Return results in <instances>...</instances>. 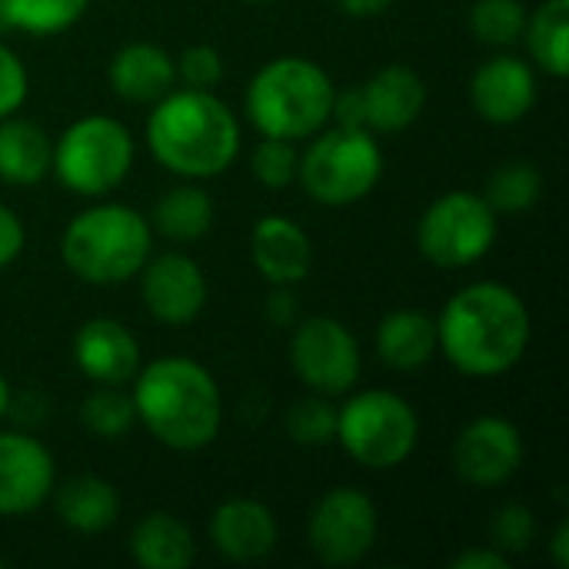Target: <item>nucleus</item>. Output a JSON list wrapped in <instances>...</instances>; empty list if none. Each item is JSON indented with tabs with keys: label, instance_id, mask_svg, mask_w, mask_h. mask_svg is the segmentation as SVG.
Returning <instances> with one entry per match:
<instances>
[{
	"label": "nucleus",
	"instance_id": "423d86ee",
	"mask_svg": "<svg viewBox=\"0 0 569 569\" xmlns=\"http://www.w3.org/2000/svg\"><path fill=\"white\" fill-rule=\"evenodd\" d=\"M383 177V150L367 127L317 130L300 153L297 180L320 207H350L377 190Z\"/></svg>",
	"mask_w": 569,
	"mask_h": 569
},
{
	"label": "nucleus",
	"instance_id": "2eb2a0df",
	"mask_svg": "<svg viewBox=\"0 0 569 569\" xmlns=\"http://www.w3.org/2000/svg\"><path fill=\"white\" fill-rule=\"evenodd\" d=\"M470 100L487 123L513 127L537 103V73L523 57L500 53L477 67L470 80Z\"/></svg>",
	"mask_w": 569,
	"mask_h": 569
},
{
	"label": "nucleus",
	"instance_id": "20e7f679",
	"mask_svg": "<svg viewBox=\"0 0 569 569\" xmlns=\"http://www.w3.org/2000/svg\"><path fill=\"white\" fill-rule=\"evenodd\" d=\"M153 250V227L123 203H93L80 210L63 237L60 257L67 270L90 287H117L133 280Z\"/></svg>",
	"mask_w": 569,
	"mask_h": 569
},
{
	"label": "nucleus",
	"instance_id": "7ed1b4c3",
	"mask_svg": "<svg viewBox=\"0 0 569 569\" xmlns=\"http://www.w3.org/2000/svg\"><path fill=\"white\" fill-rule=\"evenodd\" d=\"M147 147L183 180L220 177L240 153V120L213 90H170L147 117Z\"/></svg>",
	"mask_w": 569,
	"mask_h": 569
},
{
	"label": "nucleus",
	"instance_id": "f257e3e1",
	"mask_svg": "<svg viewBox=\"0 0 569 569\" xmlns=\"http://www.w3.org/2000/svg\"><path fill=\"white\" fill-rule=\"evenodd\" d=\"M530 310L503 283H470L457 290L437 317V350L453 370L473 380L510 373L530 347Z\"/></svg>",
	"mask_w": 569,
	"mask_h": 569
},
{
	"label": "nucleus",
	"instance_id": "cd10ccee",
	"mask_svg": "<svg viewBox=\"0 0 569 569\" xmlns=\"http://www.w3.org/2000/svg\"><path fill=\"white\" fill-rule=\"evenodd\" d=\"M80 423L100 440H120L137 427V407L133 397L120 387H97L80 403Z\"/></svg>",
	"mask_w": 569,
	"mask_h": 569
},
{
	"label": "nucleus",
	"instance_id": "412c9836",
	"mask_svg": "<svg viewBox=\"0 0 569 569\" xmlns=\"http://www.w3.org/2000/svg\"><path fill=\"white\" fill-rule=\"evenodd\" d=\"M50 497L57 520L73 533H103L120 517V493L103 477H70L67 483L53 487Z\"/></svg>",
	"mask_w": 569,
	"mask_h": 569
},
{
	"label": "nucleus",
	"instance_id": "a878e982",
	"mask_svg": "<svg viewBox=\"0 0 569 569\" xmlns=\"http://www.w3.org/2000/svg\"><path fill=\"white\" fill-rule=\"evenodd\" d=\"M150 227L157 233H163L167 240L193 243V240L207 237V230L213 227V200L197 183L173 187L157 200Z\"/></svg>",
	"mask_w": 569,
	"mask_h": 569
},
{
	"label": "nucleus",
	"instance_id": "e433bc0d",
	"mask_svg": "<svg viewBox=\"0 0 569 569\" xmlns=\"http://www.w3.org/2000/svg\"><path fill=\"white\" fill-rule=\"evenodd\" d=\"M330 117L337 120V127H367V113H363V93H360V87L337 90V93H333Z\"/></svg>",
	"mask_w": 569,
	"mask_h": 569
},
{
	"label": "nucleus",
	"instance_id": "4c0bfd02",
	"mask_svg": "<svg viewBox=\"0 0 569 569\" xmlns=\"http://www.w3.org/2000/svg\"><path fill=\"white\" fill-rule=\"evenodd\" d=\"M453 569H510V557L497 547H473L453 560Z\"/></svg>",
	"mask_w": 569,
	"mask_h": 569
},
{
	"label": "nucleus",
	"instance_id": "c756f323",
	"mask_svg": "<svg viewBox=\"0 0 569 569\" xmlns=\"http://www.w3.org/2000/svg\"><path fill=\"white\" fill-rule=\"evenodd\" d=\"M527 27V7L523 0H477L470 7V30L487 47H513L523 40Z\"/></svg>",
	"mask_w": 569,
	"mask_h": 569
},
{
	"label": "nucleus",
	"instance_id": "37998d69",
	"mask_svg": "<svg viewBox=\"0 0 569 569\" xmlns=\"http://www.w3.org/2000/svg\"><path fill=\"white\" fill-rule=\"evenodd\" d=\"M3 30H13V27H10V13H7V0H0V33H3Z\"/></svg>",
	"mask_w": 569,
	"mask_h": 569
},
{
	"label": "nucleus",
	"instance_id": "5701e85b",
	"mask_svg": "<svg viewBox=\"0 0 569 569\" xmlns=\"http://www.w3.org/2000/svg\"><path fill=\"white\" fill-rule=\"evenodd\" d=\"M377 357L393 370H420L437 357V320L423 310H393L377 323Z\"/></svg>",
	"mask_w": 569,
	"mask_h": 569
},
{
	"label": "nucleus",
	"instance_id": "ddd939ff",
	"mask_svg": "<svg viewBox=\"0 0 569 569\" xmlns=\"http://www.w3.org/2000/svg\"><path fill=\"white\" fill-rule=\"evenodd\" d=\"M140 277V297L153 320L167 327L193 323L207 307V277L200 263L187 253H160L147 257Z\"/></svg>",
	"mask_w": 569,
	"mask_h": 569
},
{
	"label": "nucleus",
	"instance_id": "a211bd4d",
	"mask_svg": "<svg viewBox=\"0 0 569 569\" xmlns=\"http://www.w3.org/2000/svg\"><path fill=\"white\" fill-rule=\"evenodd\" d=\"M250 257L270 287H297L310 273L313 243L297 220L270 213L250 233Z\"/></svg>",
	"mask_w": 569,
	"mask_h": 569
},
{
	"label": "nucleus",
	"instance_id": "aec40b11",
	"mask_svg": "<svg viewBox=\"0 0 569 569\" xmlns=\"http://www.w3.org/2000/svg\"><path fill=\"white\" fill-rule=\"evenodd\" d=\"M107 80L110 90L130 103H157L177 87V60L163 47L137 40L113 53Z\"/></svg>",
	"mask_w": 569,
	"mask_h": 569
},
{
	"label": "nucleus",
	"instance_id": "393cba45",
	"mask_svg": "<svg viewBox=\"0 0 569 569\" xmlns=\"http://www.w3.org/2000/svg\"><path fill=\"white\" fill-rule=\"evenodd\" d=\"M523 40L543 73L557 80L569 77V0H543L527 13Z\"/></svg>",
	"mask_w": 569,
	"mask_h": 569
},
{
	"label": "nucleus",
	"instance_id": "f8f14e48",
	"mask_svg": "<svg viewBox=\"0 0 569 569\" xmlns=\"http://www.w3.org/2000/svg\"><path fill=\"white\" fill-rule=\"evenodd\" d=\"M523 467V433L503 417H477L453 440V470L477 490L510 483Z\"/></svg>",
	"mask_w": 569,
	"mask_h": 569
},
{
	"label": "nucleus",
	"instance_id": "dca6fc26",
	"mask_svg": "<svg viewBox=\"0 0 569 569\" xmlns=\"http://www.w3.org/2000/svg\"><path fill=\"white\" fill-rule=\"evenodd\" d=\"M77 370L97 387H123L140 370V343L137 337L110 317L87 320L73 337Z\"/></svg>",
	"mask_w": 569,
	"mask_h": 569
},
{
	"label": "nucleus",
	"instance_id": "7c9ffc66",
	"mask_svg": "<svg viewBox=\"0 0 569 569\" xmlns=\"http://www.w3.org/2000/svg\"><path fill=\"white\" fill-rule=\"evenodd\" d=\"M287 437L300 447H327L337 437V407L330 403V397H303L297 403H290L287 410Z\"/></svg>",
	"mask_w": 569,
	"mask_h": 569
},
{
	"label": "nucleus",
	"instance_id": "a19ab883",
	"mask_svg": "<svg viewBox=\"0 0 569 569\" xmlns=\"http://www.w3.org/2000/svg\"><path fill=\"white\" fill-rule=\"evenodd\" d=\"M550 557L560 569L569 567V520H560L553 537H550Z\"/></svg>",
	"mask_w": 569,
	"mask_h": 569
},
{
	"label": "nucleus",
	"instance_id": "79ce46f5",
	"mask_svg": "<svg viewBox=\"0 0 569 569\" xmlns=\"http://www.w3.org/2000/svg\"><path fill=\"white\" fill-rule=\"evenodd\" d=\"M7 407H10V383H7L3 373H0V420H3V413H7Z\"/></svg>",
	"mask_w": 569,
	"mask_h": 569
},
{
	"label": "nucleus",
	"instance_id": "0eeeda50",
	"mask_svg": "<svg viewBox=\"0 0 569 569\" xmlns=\"http://www.w3.org/2000/svg\"><path fill=\"white\" fill-rule=\"evenodd\" d=\"M333 440L363 470H397L420 443V420L400 393L363 390L337 410Z\"/></svg>",
	"mask_w": 569,
	"mask_h": 569
},
{
	"label": "nucleus",
	"instance_id": "c9c22d12",
	"mask_svg": "<svg viewBox=\"0 0 569 569\" xmlns=\"http://www.w3.org/2000/svg\"><path fill=\"white\" fill-rule=\"evenodd\" d=\"M23 240H27V233H23L20 217L0 203V270L10 267L23 253Z\"/></svg>",
	"mask_w": 569,
	"mask_h": 569
},
{
	"label": "nucleus",
	"instance_id": "4be33fe9",
	"mask_svg": "<svg viewBox=\"0 0 569 569\" xmlns=\"http://www.w3.org/2000/svg\"><path fill=\"white\" fill-rule=\"evenodd\" d=\"M130 557L143 569H187L197 560V540L190 527L167 513L153 510L130 530Z\"/></svg>",
	"mask_w": 569,
	"mask_h": 569
},
{
	"label": "nucleus",
	"instance_id": "6ab92c4d",
	"mask_svg": "<svg viewBox=\"0 0 569 569\" xmlns=\"http://www.w3.org/2000/svg\"><path fill=\"white\" fill-rule=\"evenodd\" d=\"M363 113L367 130L373 133H400L413 127L427 107V83L417 70L403 63L380 67L363 87Z\"/></svg>",
	"mask_w": 569,
	"mask_h": 569
},
{
	"label": "nucleus",
	"instance_id": "ea45409f",
	"mask_svg": "<svg viewBox=\"0 0 569 569\" xmlns=\"http://www.w3.org/2000/svg\"><path fill=\"white\" fill-rule=\"evenodd\" d=\"M337 3H340V10H343L347 17L370 20V17H380V13H387L393 0H337Z\"/></svg>",
	"mask_w": 569,
	"mask_h": 569
},
{
	"label": "nucleus",
	"instance_id": "2f4dec72",
	"mask_svg": "<svg viewBox=\"0 0 569 569\" xmlns=\"http://www.w3.org/2000/svg\"><path fill=\"white\" fill-rule=\"evenodd\" d=\"M253 177L267 187V190H283L297 180V167H300V150L293 147V140L283 137H263L253 147L250 157Z\"/></svg>",
	"mask_w": 569,
	"mask_h": 569
},
{
	"label": "nucleus",
	"instance_id": "f03ea898",
	"mask_svg": "<svg viewBox=\"0 0 569 569\" xmlns=\"http://www.w3.org/2000/svg\"><path fill=\"white\" fill-rule=\"evenodd\" d=\"M130 383L137 423H143L157 443L177 453H197L220 437L223 397L210 370L197 360L157 357L147 367L140 363Z\"/></svg>",
	"mask_w": 569,
	"mask_h": 569
},
{
	"label": "nucleus",
	"instance_id": "6e6552de",
	"mask_svg": "<svg viewBox=\"0 0 569 569\" xmlns=\"http://www.w3.org/2000/svg\"><path fill=\"white\" fill-rule=\"evenodd\" d=\"M133 167L130 130L103 113L73 120L57 140L50 157V173L80 197H107L117 190Z\"/></svg>",
	"mask_w": 569,
	"mask_h": 569
},
{
	"label": "nucleus",
	"instance_id": "c03bdc74",
	"mask_svg": "<svg viewBox=\"0 0 569 569\" xmlns=\"http://www.w3.org/2000/svg\"><path fill=\"white\" fill-rule=\"evenodd\" d=\"M247 3H267V0H247Z\"/></svg>",
	"mask_w": 569,
	"mask_h": 569
},
{
	"label": "nucleus",
	"instance_id": "58836bf2",
	"mask_svg": "<svg viewBox=\"0 0 569 569\" xmlns=\"http://www.w3.org/2000/svg\"><path fill=\"white\" fill-rule=\"evenodd\" d=\"M293 287H273L270 300H267V317L277 323V327H290L293 317H297V300L290 293Z\"/></svg>",
	"mask_w": 569,
	"mask_h": 569
},
{
	"label": "nucleus",
	"instance_id": "1a4fd4ad",
	"mask_svg": "<svg viewBox=\"0 0 569 569\" xmlns=\"http://www.w3.org/2000/svg\"><path fill=\"white\" fill-rule=\"evenodd\" d=\"M497 243V213L483 200V193L450 190L437 197L420 223H417V247L423 260L443 270H463L480 263Z\"/></svg>",
	"mask_w": 569,
	"mask_h": 569
},
{
	"label": "nucleus",
	"instance_id": "4468645a",
	"mask_svg": "<svg viewBox=\"0 0 569 569\" xmlns=\"http://www.w3.org/2000/svg\"><path fill=\"white\" fill-rule=\"evenodd\" d=\"M57 463L50 450L27 433H0V517H27L50 500Z\"/></svg>",
	"mask_w": 569,
	"mask_h": 569
},
{
	"label": "nucleus",
	"instance_id": "b1692460",
	"mask_svg": "<svg viewBox=\"0 0 569 569\" xmlns=\"http://www.w3.org/2000/svg\"><path fill=\"white\" fill-rule=\"evenodd\" d=\"M53 140L43 127L23 117L0 120V180L10 187H33L50 173Z\"/></svg>",
	"mask_w": 569,
	"mask_h": 569
},
{
	"label": "nucleus",
	"instance_id": "473e14b6",
	"mask_svg": "<svg viewBox=\"0 0 569 569\" xmlns=\"http://www.w3.org/2000/svg\"><path fill=\"white\" fill-rule=\"evenodd\" d=\"M490 537H493L490 547H497L507 557L527 553L533 547V540H537V517H533V510L523 507V503L500 507L493 523H490Z\"/></svg>",
	"mask_w": 569,
	"mask_h": 569
},
{
	"label": "nucleus",
	"instance_id": "72a5a7b5",
	"mask_svg": "<svg viewBox=\"0 0 569 569\" xmlns=\"http://www.w3.org/2000/svg\"><path fill=\"white\" fill-rule=\"evenodd\" d=\"M177 80L193 90H213L223 80V57L207 43L187 47L177 57Z\"/></svg>",
	"mask_w": 569,
	"mask_h": 569
},
{
	"label": "nucleus",
	"instance_id": "39448f33",
	"mask_svg": "<svg viewBox=\"0 0 569 569\" xmlns=\"http://www.w3.org/2000/svg\"><path fill=\"white\" fill-rule=\"evenodd\" d=\"M333 80L310 57H273L267 60L247 87V117L263 137L307 140L330 123Z\"/></svg>",
	"mask_w": 569,
	"mask_h": 569
},
{
	"label": "nucleus",
	"instance_id": "f3484780",
	"mask_svg": "<svg viewBox=\"0 0 569 569\" xmlns=\"http://www.w3.org/2000/svg\"><path fill=\"white\" fill-rule=\"evenodd\" d=\"M280 527L267 503L260 500H227L210 517V543L230 563H260L277 550Z\"/></svg>",
	"mask_w": 569,
	"mask_h": 569
},
{
	"label": "nucleus",
	"instance_id": "f704fd0d",
	"mask_svg": "<svg viewBox=\"0 0 569 569\" xmlns=\"http://www.w3.org/2000/svg\"><path fill=\"white\" fill-rule=\"evenodd\" d=\"M27 90H30V77L23 60L7 43H0V120L23 107Z\"/></svg>",
	"mask_w": 569,
	"mask_h": 569
},
{
	"label": "nucleus",
	"instance_id": "9b49d317",
	"mask_svg": "<svg viewBox=\"0 0 569 569\" xmlns=\"http://www.w3.org/2000/svg\"><path fill=\"white\" fill-rule=\"evenodd\" d=\"M290 367L300 383L320 397H343L360 377L357 337L333 317H307L290 337Z\"/></svg>",
	"mask_w": 569,
	"mask_h": 569
},
{
	"label": "nucleus",
	"instance_id": "c85d7f7f",
	"mask_svg": "<svg viewBox=\"0 0 569 569\" xmlns=\"http://www.w3.org/2000/svg\"><path fill=\"white\" fill-rule=\"evenodd\" d=\"M90 0H7L10 27L33 33V37H53L70 30L83 13Z\"/></svg>",
	"mask_w": 569,
	"mask_h": 569
},
{
	"label": "nucleus",
	"instance_id": "9d476101",
	"mask_svg": "<svg viewBox=\"0 0 569 569\" xmlns=\"http://www.w3.org/2000/svg\"><path fill=\"white\" fill-rule=\"evenodd\" d=\"M377 537H380L377 503L357 487H333L310 510L307 540L323 567L360 563L377 547Z\"/></svg>",
	"mask_w": 569,
	"mask_h": 569
},
{
	"label": "nucleus",
	"instance_id": "a18cd8bd",
	"mask_svg": "<svg viewBox=\"0 0 569 569\" xmlns=\"http://www.w3.org/2000/svg\"><path fill=\"white\" fill-rule=\"evenodd\" d=\"M0 569H3V560H0Z\"/></svg>",
	"mask_w": 569,
	"mask_h": 569
},
{
	"label": "nucleus",
	"instance_id": "bb28decb",
	"mask_svg": "<svg viewBox=\"0 0 569 569\" xmlns=\"http://www.w3.org/2000/svg\"><path fill=\"white\" fill-rule=\"evenodd\" d=\"M540 193L543 173L530 160H507L490 173L483 200L493 207V213H523L540 200Z\"/></svg>",
	"mask_w": 569,
	"mask_h": 569
}]
</instances>
